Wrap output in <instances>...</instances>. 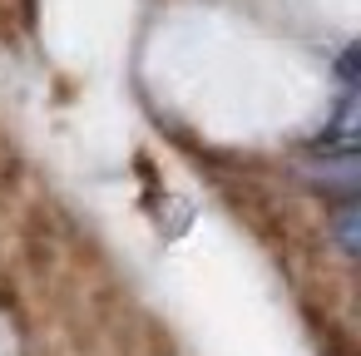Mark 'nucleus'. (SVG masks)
Listing matches in <instances>:
<instances>
[{"label":"nucleus","mask_w":361,"mask_h":356,"mask_svg":"<svg viewBox=\"0 0 361 356\" xmlns=\"http://www.w3.org/2000/svg\"><path fill=\"white\" fill-rule=\"evenodd\" d=\"M356 223H361V218H356V203H346V208L336 213V243H341L346 257H356Z\"/></svg>","instance_id":"1"},{"label":"nucleus","mask_w":361,"mask_h":356,"mask_svg":"<svg viewBox=\"0 0 361 356\" xmlns=\"http://www.w3.org/2000/svg\"><path fill=\"white\" fill-rule=\"evenodd\" d=\"M0 356H25V346H20V331H16V317L0 307Z\"/></svg>","instance_id":"2"}]
</instances>
